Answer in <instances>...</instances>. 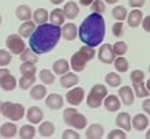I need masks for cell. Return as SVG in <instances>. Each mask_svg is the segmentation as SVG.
Segmentation results:
<instances>
[{
    "instance_id": "6f0895ef",
    "label": "cell",
    "mask_w": 150,
    "mask_h": 139,
    "mask_svg": "<svg viewBox=\"0 0 150 139\" xmlns=\"http://www.w3.org/2000/svg\"><path fill=\"white\" fill-rule=\"evenodd\" d=\"M0 25H1V15H0Z\"/></svg>"
},
{
    "instance_id": "e0dca14e",
    "label": "cell",
    "mask_w": 150,
    "mask_h": 139,
    "mask_svg": "<svg viewBox=\"0 0 150 139\" xmlns=\"http://www.w3.org/2000/svg\"><path fill=\"white\" fill-rule=\"evenodd\" d=\"M131 124H132V128L137 130V131H145L149 126V119H147L146 115H143V113H138V115H135L131 120Z\"/></svg>"
},
{
    "instance_id": "f35d334b",
    "label": "cell",
    "mask_w": 150,
    "mask_h": 139,
    "mask_svg": "<svg viewBox=\"0 0 150 139\" xmlns=\"http://www.w3.org/2000/svg\"><path fill=\"white\" fill-rule=\"evenodd\" d=\"M12 61V53L8 49H0V67H6Z\"/></svg>"
},
{
    "instance_id": "8fae6325",
    "label": "cell",
    "mask_w": 150,
    "mask_h": 139,
    "mask_svg": "<svg viewBox=\"0 0 150 139\" xmlns=\"http://www.w3.org/2000/svg\"><path fill=\"white\" fill-rule=\"evenodd\" d=\"M119 98L127 107L132 105L134 104V98H135L134 89L130 87V86H122V87L119 89Z\"/></svg>"
},
{
    "instance_id": "3957f363",
    "label": "cell",
    "mask_w": 150,
    "mask_h": 139,
    "mask_svg": "<svg viewBox=\"0 0 150 139\" xmlns=\"http://www.w3.org/2000/svg\"><path fill=\"white\" fill-rule=\"evenodd\" d=\"M94 57H96V49L93 47L85 45V47L78 49L71 56V60H70L71 70L75 72H82L85 70V67H86V63H89Z\"/></svg>"
},
{
    "instance_id": "60d3db41",
    "label": "cell",
    "mask_w": 150,
    "mask_h": 139,
    "mask_svg": "<svg viewBox=\"0 0 150 139\" xmlns=\"http://www.w3.org/2000/svg\"><path fill=\"white\" fill-rule=\"evenodd\" d=\"M90 8H91V11L97 12V14H104L105 10H107L104 0H94V1L90 4Z\"/></svg>"
},
{
    "instance_id": "d6986e66",
    "label": "cell",
    "mask_w": 150,
    "mask_h": 139,
    "mask_svg": "<svg viewBox=\"0 0 150 139\" xmlns=\"http://www.w3.org/2000/svg\"><path fill=\"white\" fill-rule=\"evenodd\" d=\"M15 135H18V127L14 123H3L0 126V136L6 139L14 138Z\"/></svg>"
},
{
    "instance_id": "f1b7e54d",
    "label": "cell",
    "mask_w": 150,
    "mask_h": 139,
    "mask_svg": "<svg viewBox=\"0 0 150 139\" xmlns=\"http://www.w3.org/2000/svg\"><path fill=\"white\" fill-rule=\"evenodd\" d=\"M16 85H18L16 78L12 75V74H10V75H7L4 79L0 80V87L3 89L4 92H12V90L16 87Z\"/></svg>"
},
{
    "instance_id": "1f68e13d",
    "label": "cell",
    "mask_w": 150,
    "mask_h": 139,
    "mask_svg": "<svg viewBox=\"0 0 150 139\" xmlns=\"http://www.w3.org/2000/svg\"><path fill=\"white\" fill-rule=\"evenodd\" d=\"M132 89H134L135 95L139 97V98H146L150 94V92L146 89V83H143V80L142 82H134L132 83Z\"/></svg>"
},
{
    "instance_id": "7dc6e473",
    "label": "cell",
    "mask_w": 150,
    "mask_h": 139,
    "mask_svg": "<svg viewBox=\"0 0 150 139\" xmlns=\"http://www.w3.org/2000/svg\"><path fill=\"white\" fill-rule=\"evenodd\" d=\"M142 28H143L145 32L150 33V15L145 16V18L142 19Z\"/></svg>"
},
{
    "instance_id": "7bdbcfd3",
    "label": "cell",
    "mask_w": 150,
    "mask_h": 139,
    "mask_svg": "<svg viewBox=\"0 0 150 139\" xmlns=\"http://www.w3.org/2000/svg\"><path fill=\"white\" fill-rule=\"evenodd\" d=\"M131 82L134 83V82H142L143 79H145V72L142 71V70H134V71L131 72Z\"/></svg>"
},
{
    "instance_id": "44dd1931",
    "label": "cell",
    "mask_w": 150,
    "mask_h": 139,
    "mask_svg": "<svg viewBox=\"0 0 150 139\" xmlns=\"http://www.w3.org/2000/svg\"><path fill=\"white\" fill-rule=\"evenodd\" d=\"M105 134L104 127L101 124H91L86 130V138L87 139H101Z\"/></svg>"
},
{
    "instance_id": "816d5d0a",
    "label": "cell",
    "mask_w": 150,
    "mask_h": 139,
    "mask_svg": "<svg viewBox=\"0 0 150 139\" xmlns=\"http://www.w3.org/2000/svg\"><path fill=\"white\" fill-rule=\"evenodd\" d=\"M49 1H51L52 4H56V6H57V4L64 3V0H49Z\"/></svg>"
},
{
    "instance_id": "9a60e30c",
    "label": "cell",
    "mask_w": 150,
    "mask_h": 139,
    "mask_svg": "<svg viewBox=\"0 0 150 139\" xmlns=\"http://www.w3.org/2000/svg\"><path fill=\"white\" fill-rule=\"evenodd\" d=\"M142 19H143V12L138 8H134L132 11H130V14L127 15V23L128 26L132 29L138 28L139 25L142 23Z\"/></svg>"
},
{
    "instance_id": "681fc988",
    "label": "cell",
    "mask_w": 150,
    "mask_h": 139,
    "mask_svg": "<svg viewBox=\"0 0 150 139\" xmlns=\"http://www.w3.org/2000/svg\"><path fill=\"white\" fill-rule=\"evenodd\" d=\"M11 72H10V70L8 68H0V80L4 79L7 75H10Z\"/></svg>"
},
{
    "instance_id": "f6af8a7d",
    "label": "cell",
    "mask_w": 150,
    "mask_h": 139,
    "mask_svg": "<svg viewBox=\"0 0 150 139\" xmlns=\"http://www.w3.org/2000/svg\"><path fill=\"white\" fill-rule=\"evenodd\" d=\"M62 138H63V139H79V138H81V135L76 132V130H74V128H72V130H64Z\"/></svg>"
},
{
    "instance_id": "4316f807",
    "label": "cell",
    "mask_w": 150,
    "mask_h": 139,
    "mask_svg": "<svg viewBox=\"0 0 150 139\" xmlns=\"http://www.w3.org/2000/svg\"><path fill=\"white\" fill-rule=\"evenodd\" d=\"M70 68H71L70 61H67L66 59L57 60V61H55L53 66H52V70H53V72H55L56 75H64L66 72L70 71Z\"/></svg>"
},
{
    "instance_id": "30bf717a",
    "label": "cell",
    "mask_w": 150,
    "mask_h": 139,
    "mask_svg": "<svg viewBox=\"0 0 150 139\" xmlns=\"http://www.w3.org/2000/svg\"><path fill=\"white\" fill-rule=\"evenodd\" d=\"M60 86L64 89H71L74 87V86H76L79 82V76L76 75V72H66L64 75H60Z\"/></svg>"
},
{
    "instance_id": "52a82bcc",
    "label": "cell",
    "mask_w": 150,
    "mask_h": 139,
    "mask_svg": "<svg viewBox=\"0 0 150 139\" xmlns=\"http://www.w3.org/2000/svg\"><path fill=\"white\" fill-rule=\"evenodd\" d=\"M6 47H7V49L11 52L12 55L19 56L23 52L25 48H26V44L23 41V37L18 33V34H10L6 38Z\"/></svg>"
},
{
    "instance_id": "4fadbf2b",
    "label": "cell",
    "mask_w": 150,
    "mask_h": 139,
    "mask_svg": "<svg viewBox=\"0 0 150 139\" xmlns=\"http://www.w3.org/2000/svg\"><path fill=\"white\" fill-rule=\"evenodd\" d=\"M64 104V98L57 93H52V94H48L45 97V105H47L49 109H53V111H57L63 107Z\"/></svg>"
},
{
    "instance_id": "d590c367",
    "label": "cell",
    "mask_w": 150,
    "mask_h": 139,
    "mask_svg": "<svg viewBox=\"0 0 150 139\" xmlns=\"http://www.w3.org/2000/svg\"><path fill=\"white\" fill-rule=\"evenodd\" d=\"M113 66H115V70L119 72H127L128 71V67H130V64H128V60L126 57H123V56H117L113 61Z\"/></svg>"
},
{
    "instance_id": "83f0119b",
    "label": "cell",
    "mask_w": 150,
    "mask_h": 139,
    "mask_svg": "<svg viewBox=\"0 0 150 139\" xmlns=\"http://www.w3.org/2000/svg\"><path fill=\"white\" fill-rule=\"evenodd\" d=\"M37 134V130L34 128L33 124H25L21 127V130H18V136L21 139H33Z\"/></svg>"
},
{
    "instance_id": "f907efd6",
    "label": "cell",
    "mask_w": 150,
    "mask_h": 139,
    "mask_svg": "<svg viewBox=\"0 0 150 139\" xmlns=\"http://www.w3.org/2000/svg\"><path fill=\"white\" fill-rule=\"evenodd\" d=\"M93 1H94V0H79V3L82 4V6H85V7H86V6H90Z\"/></svg>"
},
{
    "instance_id": "f5cc1de1",
    "label": "cell",
    "mask_w": 150,
    "mask_h": 139,
    "mask_svg": "<svg viewBox=\"0 0 150 139\" xmlns=\"http://www.w3.org/2000/svg\"><path fill=\"white\" fill-rule=\"evenodd\" d=\"M105 3H108V4H116L119 1V0H104Z\"/></svg>"
},
{
    "instance_id": "ac0fdd59",
    "label": "cell",
    "mask_w": 150,
    "mask_h": 139,
    "mask_svg": "<svg viewBox=\"0 0 150 139\" xmlns=\"http://www.w3.org/2000/svg\"><path fill=\"white\" fill-rule=\"evenodd\" d=\"M62 37L66 41H72L78 37V28L74 23H64V26L62 28Z\"/></svg>"
},
{
    "instance_id": "c3c4849f",
    "label": "cell",
    "mask_w": 150,
    "mask_h": 139,
    "mask_svg": "<svg viewBox=\"0 0 150 139\" xmlns=\"http://www.w3.org/2000/svg\"><path fill=\"white\" fill-rule=\"evenodd\" d=\"M142 109H143V112H146L147 115L150 116V98L146 97V99L142 102Z\"/></svg>"
},
{
    "instance_id": "d6a6232c",
    "label": "cell",
    "mask_w": 150,
    "mask_h": 139,
    "mask_svg": "<svg viewBox=\"0 0 150 139\" xmlns=\"http://www.w3.org/2000/svg\"><path fill=\"white\" fill-rule=\"evenodd\" d=\"M19 59L22 61H30V63H37L38 61V55L33 51L32 48H25L23 52L19 55Z\"/></svg>"
},
{
    "instance_id": "836d02e7",
    "label": "cell",
    "mask_w": 150,
    "mask_h": 139,
    "mask_svg": "<svg viewBox=\"0 0 150 139\" xmlns=\"http://www.w3.org/2000/svg\"><path fill=\"white\" fill-rule=\"evenodd\" d=\"M105 83L111 87H119L122 85V76L117 72H108L105 75Z\"/></svg>"
},
{
    "instance_id": "2e32d148",
    "label": "cell",
    "mask_w": 150,
    "mask_h": 139,
    "mask_svg": "<svg viewBox=\"0 0 150 139\" xmlns=\"http://www.w3.org/2000/svg\"><path fill=\"white\" fill-rule=\"evenodd\" d=\"M131 116L130 113L127 112H120L117 116H116V126L119 128H122L124 131H130L132 128V124H131Z\"/></svg>"
},
{
    "instance_id": "ee69618b",
    "label": "cell",
    "mask_w": 150,
    "mask_h": 139,
    "mask_svg": "<svg viewBox=\"0 0 150 139\" xmlns=\"http://www.w3.org/2000/svg\"><path fill=\"white\" fill-rule=\"evenodd\" d=\"M123 32H124L123 22H120V20H116V23H113V26H112V33H113V36H116V37L122 36Z\"/></svg>"
},
{
    "instance_id": "7402d4cb",
    "label": "cell",
    "mask_w": 150,
    "mask_h": 139,
    "mask_svg": "<svg viewBox=\"0 0 150 139\" xmlns=\"http://www.w3.org/2000/svg\"><path fill=\"white\" fill-rule=\"evenodd\" d=\"M29 95H30V98L32 99H36V101H41L42 98H45L48 95V90L47 87H45V85H34L32 87V90H30V93H29Z\"/></svg>"
},
{
    "instance_id": "603a6c76",
    "label": "cell",
    "mask_w": 150,
    "mask_h": 139,
    "mask_svg": "<svg viewBox=\"0 0 150 139\" xmlns=\"http://www.w3.org/2000/svg\"><path fill=\"white\" fill-rule=\"evenodd\" d=\"M15 16L21 20V22L32 19V16H33L32 8L29 7V6H26V4H21V6H18L15 10Z\"/></svg>"
},
{
    "instance_id": "cb8c5ba5",
    "label": "cell",
    "mask_w": 150,
    "mask_h": 139,
    "mask_svg": "<svg viewBox=\"0 0 150 139\" xmlns=\"http://www.w3.org/2000/svg\"><path fill=\"white\" fill-rule=\"evenodd\" d=\"M56 128L52 121H42L38 126V134L41 138H51L55 134Z\"/></svg>"
},
{
    "instance_id": "4dcf8cb0",
    "label": "cell",
    "mask_w": 150,
    "mask_h": 139,
    "mask_svg": "<svg viewBox=\"0 0 150 139\" xmlns=\"http://www.w3.org/2000/svg\"><path fill=\"white\" fill-rule=\"evenodd\" d=\"M64 19H66V16H64L63 8H55L52 12H49V20H51V23L60 26V25L64 23Z\"/></svg>"
},
{
    "instance_id": "d4e9b609",
    "label": "cell",
    "mask_w": 150,
    "mask_h": 139,
    "mask_svg": "<svg viewBox=\"0 0 150 139\" xmlns=\"http://www.w3.org/2000/svg\"><path fill=\"white\" fill-rule=\"evenodd\" d=\"M63 12H64V16H66L67 19H71V20L75 19V18L79 15L78 4L75 3V1H68V3L64 4Z\"/></svg>"
},
{
    "instance_id": "680465c9",
    "label": "cell",
    "mask_w": 150,
    "mask_h": 139,
    "mask_svg": "<svg viewBox=\"0 0 150 139\" xmlns=\"http://www.w3.org/2000/svg\"><path fill=\"white\" fill-rule=\"evenodd\" d=\"M149 72H150V64H149Z\"/></svg>"
},
{
    "instance_id": "6da1fadb",
    "label": "cell",
    "mask_w": 150,
    "mask_h": 139,
    "mask_svg": "<svg viewBox=\"0 0 150 139\" xmlns=\"http://www.w3.org/2000/svg\"><path fill=\"white\" fill-rule=\"evenodd\" d=\"M62 38V28L53 23L38 25L29 38V45L37 55L51 52Z\"/></svg>"
},
{
    "instance_id": "db71d44e",
    "label": "cell",
    "mask_w": 150,
    "mask_h": 139,
    "mask_svg": "<svg viewBox=\"0 0 150 139\" xmlns=\"http://www.w3.org/2000/svg\"><path fill=\"white\" fill-rule=\"evenodd\" d=\"M146 89L150 92V79H147V82H146Z\"/></svg>"
},
{
    "instance_id": "7c38bea8",
    "label": "cell",
    "mask_w": 150,
    "mask_h": 139,
    "mask_svg": "<svg viewBox=\"0 0 150 139\" xmlns=\"http://www.w3.org/2000/svg\"><path fill=\"white\" fill-rule=\"evenodd\" d=\"M26 119L32 124H40L44 119V112L40 107H30L26 111Z\"/></svg>"
},
{
    "instance_id": "e575fe53",
    "label": "cell",
    "mask_w": 150,
    "mask_h": 139,
    "mask_svg": "<svg viewBox=\"0 0 150 139\" xmlns=\"http://www.w3.org/2000/svg\"><path fill=\"white\" fill-rule=\"evenodd\" d=\"M38 78L44 85H53L56 80L55 72H52L51 70H41L38 74Z\"/></svg>"
},
{
    "instance_id": "bcb514c9",
    "label": "cell",
    "mask_w": 150,
    "mask_h": 139,
    "mask_svg": "<svg viewBox=\"0 0 150 139\" xmlns=\"http://www.w3.org/2000/svg\"><path fill=\"white\" fill-rule=\"evenodd\" d=\"M146 0H128V4H130L132 8H141L145 4Z\"/></svg>"
},
{
    "instance_id": "ab89813d",
    "label": "cell",
    "mask_w": 150,
    "mask_h": 139,
    "mask_svg": "<svg viewBox=\"0 0 150 139\" xmlns=\"http://www.w3.org/2000/svg\"><path fill=\"white\" fill-rule=\"evenodd\" d=\"M112 48H113V52L116 56H124L127 53V51H128V47H127V44L124 41L115 42V44L112 45Z\"/></svg>"
},
{
    "instance_id": "5b68a950",
    "label": "cell",
    "mask_w": 150,
    "mask_h": 139,
    "mask_svg": "<svg viewBox=\"0 0 150 139\" xmlns=\"http://www.w3.org/2000/svg\"><path fill=\"white\" fill-rule=\"evenodd\" d=\"M1 115L11 121H19L26 116V108L18 102H6L1 104Z\"/></svg>"
},
{
    "instance_id": "b9f144b4",
    "label": "cell",
    "mask_w": 150,
    "mask_h": 139,
    "mask_svg": "<svg viewBox=\"0 0 150 139\" xmlns=\"http://www.w3.org/2000/svg\"><path fill=\"white\" fill-rule=\"evenodd\" d=\"M127 134L124 130L122 128H117V130H112L109 134H108V139H126Z\"/></svg>"
},
{
    "instance_id": "7a4b0ae2",
    "label": "cell",
    "mask_w": 150,
    "mask_h": 139,
    "mask_svg": "<svg viewBox=\"0 0 150 139\" xmlns=\"http://www.w3.org/2000/svg\"><path fill=\"white\" fill-rule=\"evenodd\" d=\"M78 36L85 45L98 47L105 37V20L101 14L93 12L82 20L78 29Z\"/></svg>"
},
{
    "instance_id": "8d00e7d4",
    "label": "cell",
    "mask_w": 150,
    "mask_h": 139,
    "mask_svg": "<svg viewBox=\"0 0 150 139\" xmlns=\"http://www.w3.org/2000/svg\"><path fill=\"white\" fill-rule=\"evenodd\" d=\"M127 15H128V12H127V8L124 7V6H116V7L112 10V16H113L116 20L123 22L124 19H127Z\"/></svg>"
},
{
    "instance_id": "11a10c76",
    "label": "cell",
    "mask_w": 150,
    "mask_h": 139,
    "mask_svg": "<svg viewBox=\"0 0 150 139\" xmlns=\"http://www.w3.org/2000/svg\"><path fill=\"white\" fill-rule=\"evenodd\" d=\"M146 139H150V130H147V132H146Z\"/></svg>"
},
{
    "instance_id": "ba28073f",
    "label": "cell",
    "mask_w": 150,
    "mask_h": 139,
    "mask_svg": "<svg viewBox=\"0 0 150 139\" xmlns=\"http://www.w3.org/2000/svg\"><path fill=\"white\" fill-rule=\"evenodd\" d=\"M85 99V90L82 87L74 86L71 87V90H68L66 93V101H67L71 107H78L82 104V101Z\"/></svg>"
},
{
    "instance_id": "277c9868",
    "label": "cell",
    "mask_w": 150,
    "mask_h": 139,
    "mask_svg": "<svg viewBox=\"0 0 150 139\" xmlns=\"http://www.w3.org/2000/svg\"><path fill=\"white\" fill-rule=\"evenodd\" d=\"M63 120L67 126H70V127L76 130V131L85 130L87 126L86 116L82 115V113H79V112L75 109V107H70V108H66V109H64Z\"/></svg>"
},
{
    "instance_id": "8992f818",
    "label": "cell",
    "mask_w": 150,
    "mask_h": 139,
    "mask_svg": "<svg viewBox=\"0 0 150 139\" xmlns=\"http://www.w3.org/2000/svg\"><path fill=\"white\" fill-rule=\"evenodd\" d=\"M108 95V89L105 85L97 83L91 87L90 93L87 94L86 98V104L87 107L91 108V109H96V108H100L104 102V98Z\"/></svg>"
},
{
    "instance_id": "ffe728a7",
    "label": "cell",
    "mask_w": 150,
    "mask_h": 139,
    "mask_svg": "<svg viewBox=\"0 0 150 139\" xmlns=\"http://www.w3.org/2000/svg\"><path fill=\"white\" fill-rule=\"evenodd\" d=\"M36 25L37 23L32 19L25 20V22H22V25L19 26V29H18V33H19L23 38H30V36H32L33 32H34L36 28H37Z\"/></svg>"
},
{
    "instance_id": "f546056e",
    "label": "cell",
    "mask_w": 150,
    "mask_h": 139,
    "mask_svg": "<svg viewBox=\"0 0 150 139\" xmlns=\"http://www.w3.org/2000/svg\"><path fill=\"white\" fill-rule=\"evenodd\" d=\"M33 20L37 25L47 23L48 20H49V12L45 8H37V10L33 11Z\"/></svg>"
},
{
    "instance_id": "74e56055",
    "label": "cell",
    "mask_w": 150,
    "mask_h": 139,
    "mask_svg": "<svg viewBox=\"0 0 150 139\" xmlns=\"http://www.w3.org/2000/svg\"><path fill=\"white\" fill-rule=\"evenodd\" d=\"M19 72L22 74V75H25V74H36V72H37L36 63L22 61V64L19 66Z\"/></svg>"
},
{
    "instance_id": "9c48e42d",
    "label": "cell",
    "mask_w": 150,
    "mask_h": 139,
    "mask_svg": "<svg viewBox=\"0 0 150 139\" xmlns=\"http://www.w3.org/2000/svg\"><path fill=\"white\" fill-rule=\"evenodd\" d=\"M98 59L104 64H112L116 59V55L113 52V48L111 44H104L98 49Z\"/></svg>"
},
{
    "instance_id": "9f6ffc18",
    "label": "cell",
    "mask_w": 150,
    "mask_h": 139,
    "mask_svg": "<svg viewBox=\"0 0 150 139\" xmlns=\"http://www.w3.org/2000/svg\"><path fill=\"white\" fill-rule=\"evenodd\" d=\"M1 104H3V101H0V115H1Z\"/></svg>"
},
{
    "instance_id": "5bb4252c",
    "label": "cell",
    "mask_w": 150,
    "mask_h": 139,
    "mask_svg": "<svg viewBox=\"0 0 150 139\" xmlns=\"http://www.w3.org/2000/svg\"><path fill=\"white\" fill-rule=\"evenodd\" d=\"M104 107L107 109L108 112H117L122 107V102H120V99H119L117 95L115 94H109L107 95L105 98H104Z\"/></svg>"
},
{
    "instance_id": "484cf974",
    "label": "cell",
    "mask_w": 150,
    "mask_h": 139,
    "mask_svg": "<svg viewBox=\"0 0 150 139\" xmlns=\"http://www.w3.org/2000/svg\"><path fill=\"white\" fill-rule=\"evenodd\" d=\"M36 74H25V75L21 76L19 79V87L22 90H29V89H32L34 85H36Z\"/></svg>"
}]
</instances>
